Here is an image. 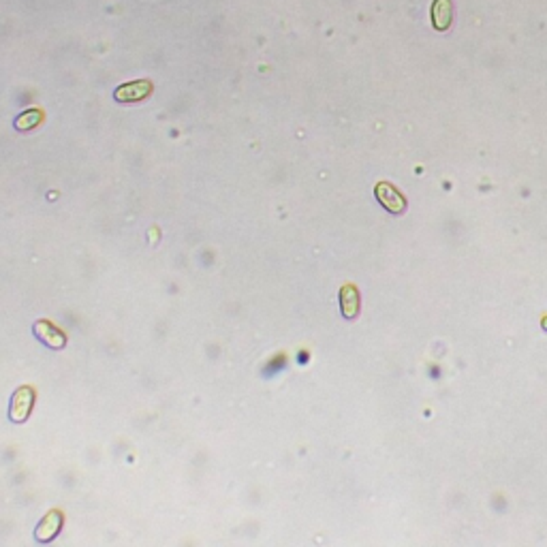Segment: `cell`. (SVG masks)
Listing matches in <instances>:
<instances>
[{
    "mask_svg": "<svg viewBox=\"0 0 547 547\" xmlns=\"http://www.w3.org/2000/svg\"><path fill=\"white\" fill-rule=\"evenodd\" d=\"M39 118H41V114L39 112H33V114H28V116H22L20 120H18V129H33V127H37L39 124Z\"/></svg>",
    "mask_w": 547,
    "mask_h": 547,
    "instance_id": "cell-8",
    "label": "cell"
},
{
    "mask_svg": "<svg viewBox=\"0 0 547 547\" xmlns=\"http://www.w3.org/2000/svg\"><path fill=\"white\" fill-rule=\"evenodd\" d=\"M375 195H377L379 204H381L387 212H392V214H402V212L406 210V199H404V195H402L394 184H389V182H379L377 189H375Z\"/></svg>",
    "mask_w": 547,
    "mask_h": 547,
    "instance_id": "cell-2",
    "label": "cell"
},
{
    "mask_svg": "<svg viewBox=\"0 0 547 547\" xmlns=\"http://www.w3.org/2000/svg\"><path fill=\"white\" fill-rule=\"evenodd\" d=\"M541 323H543V327H545V329H547V317H545V319H543V321H541Z\"/></svg>",
    "mask_w": 547,
    "mask_h": 547,
    "instance_id": "cell-9",
    "label": "cell"
},
{
    "mask_svg": "<svg viewBox=\"0 0 547 547\" xmlns=\"http://www.w3.org/2000/svg\"><path fill=\"white\" fill-rule=\"evenodd\" d=\"M359 291L355 285H344L340 289V308L344 319H355L359 314Z\"/></svg>",
    "mask_w": 547,
    "mask_h": 547,
    "instance_id": "cell-6",
    "label": "cell"
},
{
    "mask_svg": "<svg viewBox=\"0 0 547 547\" xmlns=\"http://www.w3.org/2000/svg\"><path fill=\"white\" fill-rule=\"evenodd\" d=\"M35 336H37L43 344H47V346H52V348H62V346L66 344L64 331L58 329L54 323H49V321H45V319H41V321L35 323Z\"/></svg>",
    "mask_w": 547,
    "mask_h": 547,
    "instance_id": "cell-3",
    "label": "cell"
},
{
    "mask_svg": "<svg viewBox=\"0 0 547 547\" xmlns=\"http://www.w3.org/2000/svg\"><path fill=\"white\" fill-rule=\"evenodd\" d=\"M37 400V392L30 385H22L16 389V394L11 396V404H9V419L13 423H22L28 419L33 406Z\"/></svg>",
    "mask_w": 547,
    "mask_h": 547,
    "instance_id": "cell-1",
    "label": "cell"
},
{
    "mask_svg": "<svg viewBox=\"0 0 547 547\" xmlns=\"http://www.w3.org/2000/svg\"><path fill=\"white\" fill-rule=\"evenodd\" d=\"M432 24L436 30L445 33L453 22V3L451 0H434L432 3Z\"/></svg>",
    "mask_w": 547,
    "mask_h": 547,
    "instance_id": "cell-5",
    "label": "cell"
},
{
    "mask_svg": "<svg viewBox=\"0 0 547 547\" xmlns=\"http://www.w3.org/2000/svg\"><path fill=\"white\" fill-rule=\"evenodd\" d=\"M60 528H62V513L54 509V511H49V513L39 522L35 536H37V541L47 543V541H52V539L60 532Z\"/></svg>",
    "mask_w": 547,
    "mask_h": 547,
    "instance_id": "cell-4",
    "label": "cell"
},
{
    "mask_svg": "<svg viewBox=\"0 0 547 547\" xmlns=\"http://www.w3.org/2000/svg\"><path fill=\"white\" fill-rule=\"evenodd\" d=\"M148 93H150V83L139 81V83H129V86L118 88L116 99L122 101V103H129V101H139V99H143Z\"/></svg>",
    "mask_w": 547,
    "mask_h": 547,
    "instance_id": "cell-7",
    "label": "cell"
}]
</instances>
